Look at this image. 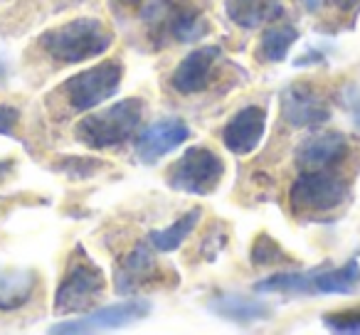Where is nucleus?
I'll return each instance as SVG.
<instances>
[{
    "label": "nucleus",
    "instance_id": "1",
    "mask_svg": "<svg viewBox=\"0 0 360 335\" xmlns=\"http://www.w3.org/2000/svg\"><path fill=\"white\" fill-rule=\"evenodd\" d=\"M37 45L57 65H79L104 55L114 45V32L96 18H75L42 32Z\"/></svg>",
    "mask_w": 360,
    "mask_h": 335
},
{
    "label": "nucleus",
    "instance_id": "2",
    "mask_svg": "<svg viewBox=\"0 0 360 335\" xmlns=\"http://www.w3.org/2000/svg\"><path fill=\"white\" fill-rule=\"evenodd\" d=\"M141 119H143V101L139 96H131V99L84 116L77 124L75 136L79 143L96 150L119 148L139 131Z\"/></svg>",
    "mask_w": 360,
    "mask_h": 335
},
{
    "label": "nucleus",
    "instance_id": "3",
    "mask_svg": "<svg viewBox=\"0 0 360 335\" xmlns=\"http://www.w3.org/2000/svg\"><path fill=\"white\" fill-rule=\"evenodd\" d=\"M360 289L358 261L338 266V269H311L294 274H276L259 281V294H304V296H353Z\"/></svg>",
    "mask_w": 360,
    "mask_h": 335
},
{
    "label": "nucleus",
    "instance_id": "4",
    "mask_svg": "<svg viewBox=\"0 0 360 335\" xmlns=\"http://www.w3.org/2000/svg\"><path fill=\"white\" fill-rule=\"evenodd\" d=\"M348 200V180L335 171H301L289 190V205L299 217H323Z\"/></svg>",
    "mask_w": 360,
    "mask_h": 335
},
{
    "label": "nucleus",
    "instance_id": "5",
    "mask_svg": "<svg viewBox=\"0 0 360 335\" xmlns=\"http://www.w3.org/2000/svg\"><path fill=\"white\" fill-rule=\"evenodd\" d=\"M104 291H106L104 271L84 254L82 247H77L70 259V266H67L65 276H62L60 286H57L55 313L67 315V313H79V310L91 308L101 298Z\"/></svg>",
    "mask_w": 360,
    "mask_h": 335
},
{
    "label": "nucleus",
    "instance_id": "6",
    "mask_svg": "<svg viewBox=\"0 0 360 335\" xmlns=\"http://www.w3.org/2000/svg\"><path fill=\"white\" fill-rule=\"evenodd\" d=\"M121 77H124L121 62L106 60L101 65L89 67V70L77 72L75 77H70L62 84V96H65L70 111L84 114V111H91L99 104H104V101H109L119 91Z\"/></svg>",
    "mask_w": 360,
    "mask_h": 335
},
{
    "label": "nucleus",
    "instance_id": "7",
    "mask_svg": "<svg viewBox=\"0 0 360 335\" xmlns=\"http://www.w3.org/2000/svg\"><path fill=\"white\" fill-rule=\"evenodd\" d=\"M225 178V163L207 145H193L173 163L168 185L188 195H210Z\"/></svg>",
    "mask_w": 360,
    "mask_h": 335
},
{
    "label": "nucleus",
    "instance_id": "8",
    "mask_svg": "<svg viewBox=\"0 0 360 335\" xmlns=\"http://www.w3.org/2000/svg\"><path fill=\"white\" fill-rule=\"evenodd\" d=\"M350 153L348 138L340 131H316L296 145L299 171H335Z\"/></svg>",
    "mask_w": 360,
    "mask_h": 335
},
{
    "label": "nucleus",
    "instance_id": "9",
    "mask_svg": "<svg viewBox=\"0 0 360 335\" xmlns=\"http://www.w3.org/2000/svg\"><path fill=\"white\" fill-rule=\"evenodd\" d=\"M281 116L294 129H319L330 119V106L311 84H291L281 91Z\"/></svg>",
    "mask_w": 360,
    "mask_h": 335
},
{
    "label": "nucleus",
    "instance_id": "10",
    "mask_svg": "<svg viewBox=\"0 0 360 335\" xmlns=\"http://www.w3.org/2000/svg\"><path fill=\"white\" fill-rule=\"evenodd\" d=\"M150 313V306L146 301H126V303L106 306L94 313H86L77 320H65L50 328V333H99V330H114L131 325L136 320L146 318Z\"/></svg>",
    "mask_w": 360,
    "mask_h": 335
},
{
    "label": "nucleus",
    "instance_id": "11",
    "mask_svg": "<svg viewBox=\"0 0 360 335\" xmlns=\"http://www.w3.org/2000/svg\"><path fill=\"white\" fill-rule=\"evenodd\" d=\"M222 60V50L217 45L195 47L183 57L178 67H175L173 77H170V86L178 94H200L212 84L217 77V62Z\"/></svg>",
    "mask_w": 360,
    "mask_h": 335
},
{
    "label": "nucleus",
    "instance_id": "12",
    "mask_svg": "<svg viewBox=\"0 0 360 335\" xmlns=\"http://www.w3.org/2000/svg\"><path fill=\"white\" fill-rule=\"evenodd\" d=\"M188 138H191V129H188L186 121L160 119L155 124L146 126L139 138H136V158L141 163L150 165L163 158L165 153L175 150L180 143H186Z\"/></svg>",
    "mask_w": 360,
    "mask_h": 335
},
{
    "label": "nucleus",
    "instance_id": "13",
    "mask_svg": "<svg viewBox=\"0 0 360 335\" xmlns=\"http://www.w3.org/2000/svg\"><path fill=\"white\" fill-rule=\"evenodd\" d=\"M266 131V109L262 106H245L240 109L222 131V143L237 155H247L262 143Z\"/></svg>",
    "mask_w": 360,
    "mask_h": 335
},
{
    "label": "nucleus",
    "instance_id": "14",
    "mask_svg": "<svg viewBox=\"0 0 360 335\" xmlns=\"http://www.w3.org/2000/svg\"><path fill=\"white\" fill-rule=\"evenodd\" d=\"M158 279H160V266L148 244H136L119 261L114 274V284L119 294H136L139 289L155 284Z\"/></svg>",
    "mask_w": 360,
    "mask_h": 335
},
{
    "label": "nucleus",
    "instance_id": "15",
    "mask_svg": "<svg viewBox=\"0 0 360 335\" xmlns=\"http://www.w3.org/2000/svg\"><path fill=\"white\" fill-rule=\"evenodd\" d=\"M225 13L245 30L271 25L286 13V0H225Z\"/></svg>",
    "mask_w": 360,
    "mask_h": 335
},
{
    "label": "nucleus",
    "instance_id": "16",
    "mask_svg": "<svg viewBox=\"0 0 360 335\" xmlns=\"http://www.w3.org/2000/svg\"><path fill=\"white\" fill-rule=\"evenodd\" d=\"M207 308H210L215 315H220V318L232 320V323H240V325L257 323V320H264L271 315V308L266 303L245 298V296H240V294L215 296V298H210Z\"/></svg>",
    "mask_w": 360,
    "mask_h": 335
},
{
    "label": "nucleus",
    "instance_id": "17",
    "mask_svg": "<svg viewBox=\"0 0 360 335\" xmlns=\"http://www.w3.org/2000/svg\"><path fill=\"white\" fill-rule=\"evenodd\" d=\"M37 289V274L30 269L0 266V310H18L32 298Z\"/></svg>",
    "mask_w": 360,
    "mask_h": 335
},
{
    "label": "nucleus",
    "instance_id": "18",
    "mask_svg": "<svg viewBox=\"0 0 360 335\" xmlns=\"http://www.w3.org/2000/svg\"><path fill=\"white\" fill-rule=\"evenodd\" d=\"M202 212L198 210H191L186 212L183 217H178V220L173 222L170 227H165V230H153L148 235V244L153 247L155 251H175L183 242L188 239V237L193 235V230L198 227V222H200Z\"/></svg>",
    "mask_w": 360,
    "mask_h": 335
},
{
    "label": "nucleus",
    "instance_id": "19",
    "mask_svg": "<svg viewBox=\"0 0 360 335\" xmlns=\"http://www.w3.org/2000/svg\"><path fill=\"white\" fill-rule=\"evenodd\" d=\"M299 40V32L291 25H274L269 30H264V35L259 37V45H257V60L276 65L289 55L291 45Z\"/></svg>",
    "mask_w": 360,
    "mask_h": 335
},
{
    "label": "nucleus",
    "instance_id": "20",
    "mask_svg": "<svg viewBox=\"0 0 360 335\" xmlns=\"http://www.w3.org/2000/svg\"><path fill=\"white\" fill-rule=\"evenodd\" d=\"M168 32L178 42H198L207 32V20L195 8H175L168 20Z\"/></svg>",
    "mask_w": 360,
    "mask_h": 335
},
{
    "label": "nucleus",
    "instance_id": "21",
    "mask_svg": "<svg viewBox=\"0 0 360 335\" xmlns=\"http://www.w3.org/2000/svg\"><path fill=\"white\" fill-rule=\"evenodd\" d=\"M284 261H291V256L271 239L269 235H259L252 247V264L255 266H276L284 264Z\"/></svg>",
    "mask_w": 360,
    "mask_h": 335
},
{
    "label": "nucleus",
    "instance_id": "22",
    "mask_svg": "<svg viewBox=\"0 0 360 335\" xmlns=\"http://www.w3.org/2000/svg\"><path fill=\"white\" fill-rule=\"evenodd\" d=\"M323 325L335 333H360V306L358 308L333 310L323 315Z\"/></svg>",
    "mask_w": 360,
    "mask_h": 335
},
{
    "label": "nucleus",
    "instance_id": "23",
    "mask_svg": "<svg viewBox=\"0 0 360 335\" xmlns=\"http://www.w3.org/2000/svg\"><path fill=\"white\" fill-rule=\"evenodd\" d=\"M340 104H343L345 114L350 116V121H353V126L360 131V89L353 84L343 86V91H340Z\"/></svg>",
    "mask_w": 360,
    "mask_h": 335
},
{
    "label": "nucleus",
    "instance_id": "24",
    "mask_svg": "<svg viewBox=\"0 0 360 335\" xmlns=\"http://www.w3.org/2000/svg\"><path fill=\"white\" fill-rule=\"evenodd\" d=\"M20 121V111L11 104H0V133L15 136V126Z\"/></svg>",
    "mask_w": 360,
    "mask_h": 335
},
{
    "label": "nucleus",
    "instance_id": "25",
    "mask_svg": "<svg viewBox=\"0 0 360 335\" xmlns=\"http://www.w3.org/2000/svg\"><path fill=\"white\" fill-rule=\"evenodd\" d=\"M328 8H333L338 15H350L355 20V15L360 13V0H328Z\"/></svg>",
    "mask_w": 360,
    "mask_h": 335
},
{
    "label": "nucleus",
    "instance_id": "26",
    "mask_svg": "<svg viewBox=\"0 0 360 335\" xmlns=\"http://www.w3.org/2000/svg\"><path fill=\"white\" fill-rule=\"evenodd\" d=\"M301 3H304L309 13H316V11H321V8H323L326 0H301Z\"/></svg>",
    "mask_w": 360,
    "mask_h": 335
},
{
    "label": "nucleus",
    "instance_id": "27",
    "mask_svg": "<svg viewBox=\"0 0 360 335\" xmlns=\"http://www.w3.org/2000/svg\"><path fill=\"white\" fill-rule=\"evenodd\" d=\"M124 6H139V0H121Z\"/></svg>",
    "mask_w": 360,
    "mask_h": 335
}]
</instances>
